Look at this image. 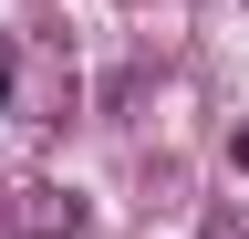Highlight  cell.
<instances>
[{"instance_id": "cell-1", "label": "cell", "mask_w": 249, "mask_h": 239, "mask_svg": "<svg viewBox=\"0 0 249 239\" xmlns=\"http://www.w3.org/2000/svg\"><path fill=\"white\" fill-rule=\"evenodd\" d=\"M0 114H21V125H73V63H62L52 42H11V94Z\"/></svg>"}, {"instance_id": "cell-2", "label": "cell", "mask_w": 249, "mask_h": 239, "mask_svg": "<svg viewBox=\"0 0 249 239\" xmlns=\"http://www.w3.org/2000/svg\"><path fill=\"white\" fill-rule=\"evenodd\" d=\"M0 239H83V198L52 177H0Z\"/></svg>"}, {"instance_id": "cell-3", "label": "cell", "mask_w": 249, "mask_h": 239, "mask_svg": "<svg viewBox=\"0 0 249 239\" xmlns=\"http://www.w3.org/2000/svg\"><path fill=\"white\" fill-rule=\"evenodd\" d=\"M208 239H249V208H208Z\"/></svg>"}, {"instance_id": "cell-4", "label": "cell", "mask_w": 249, "mask_h": 239, "mask_svg": "<svg viewBox=\"0 0 249 239\" xmlns=\"http://www.w3.org/2000/svg\"><path fill=\"white\" fill-rule=\"evenodd\" d=\"M229 166H239V177H249V135H239V146H229Z\"/></svg>"}, {"instance_id": "cell-5", "label": "cell", "mask_w": 249, "mask_h": 239, "mask_svg": "<svg viewBox=\"0 0 249 239\" xmlns=\"http://www.w3.org/2000/svg\"><path fill=\"white\" fill-rule=\"evenodd\" d=\"M0 94H11V42H0Z\"/></svg>"}]
</instances>
